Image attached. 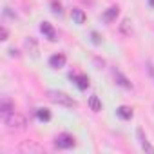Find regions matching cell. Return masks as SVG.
<instances>
[{
    "label": "cell",
    "mask_w": 154,
    "mask_h": 154,
    "mask_svg": "<svg viewBox=\"0 0 154 154\" xmlns=\"http://www.w3.org/2000/svg\"><path fill=\"white\" fill-rule=\"evenodd\" d=\"M112 76H114V80H116V84L118 85H122L123 89H132V84L129 82V78L122 72V71H118V69H114L112 71Z\"/></svg>",
    "instance_id": "5b68a950"
},
{
    "label": "cell",
    "mask_w": 154,
    "mask_h": 154,
    "mask_svg": "<svg viewBox=\"0 0 154 154\" xmlns=\"http://www.w3.org/2000/svg\"><path fill=\"white\" fill-rule=\"evenodd\" d=\"M87 103H89V109H91L93 112H100V111H102V102H100V98H98L96 94H93Z\"/></svg>",
    "instance_id": "5bb4252c"
},
{
    "label": "cell",
    "mask_w": 154,
    "mask_h": 154,
    "mask_svg": "<svg viewBox=\"0 0 154 154\" xmlns=\"http://www.w3.org/2000/svg\"><path fill=\"white\" fill-rule=\"evenodd\" d=\"M136 136H138L140 145H141V149H143V150H147V152H154V147L147 141V136L143 134V131H141V129H136Z\"/></svg>",
    "instance_id": "9c48e42d"
},
{
    "label": "cell",
    "mask_w": 154,
    "mask_h": 154,
    "mask_svg": "<svg viewBox=\"0 0 154 154\" xmlns=\"http://www.w3.org/2000/svg\"><path fill=\"white\" fill-rule=\"evenodd\" d=\"M65 63H67V56L63 53H56L49 58V67H53V69H62V67H65Z\"/></svg>",
    "instance_id": "277c9868"
},
{
    "label": "cell",
    "mask_w": 154,
    "mask_h": 154,
    "mask_svg": "<svg viewBox=\"0 0 154 154\" xmlns=\"http://www.w3.org/2000/svg\"><path fill=\"white\" fill-rule=\"evenodd\" d=\"M149 4H150V6H152V8H154V0H149Z\"/></svg>",
    "instance_id": "ac0fdd59"
},
{
    "label": "cell",
    "mask_w": 154,
    "mask_h": 154,
    "mask_svg": "<svg viewBox=\"0 0 154 154\" xmlns=\"http://www.w3.org/2000/svg\"><path fill=\"white\" fill-rule=\"evenodd\" d=\"M36 118H38L40 122H49V120H51V112H49V109H45V107L36 109Z\"/></svg>",
    "instance_id": "9a60e30c"
},
{
    "label": "cell",
    "mask_w": 154,
    "mask_h": 154,
    "mask_svg": "<svg viewBox=\"0 0 154 154\" xmlns=\"http://www.w3.org/2000/svg\"><path fill=\"white\" fill-rule=\"evenodd\" d=\"M0 35H2V40L6 42V40H8V36H9V31H8V29L2 26V27H0Z\"/></svg>",
    "instance_id": "e0dca14e"
},
{
    "label": "cell",
    "mask_w": 154,
    "mask_h": 154,
    "mask_svg": "<svg viewBox=\"0 0 154 154\" xmlns=\"http://www.w3.org/2000/svg\"><path fill=\"white\" fill-rule=\"evenodd\" d=\"M116 114H118L122 120H131V118H132V109H131L129 105H120V107L116 109Z\"/></svg>",
    "instance_id": "4fadbf2b"
},
{
    "label": "cell",
    "mask_w": 154,
    "mask_h": 154,
    "mask_svg": "<svg viewBox=\"0 0 154 154\" xmlns=\"http://www.w3.org/2000/svg\"><path fill=\"white\" fill-rule=\"evenodd\" d=\"M4 120V123H6V127L8 129H11V131H22V129H26V125H27V122H26V118L20 114V112H11L9 116H6V118H2Z\"/></svg>",
    "instance_id": "7a4b0ae2"
},
{
    "label": "cell",
    "mask_w": 154,
    "mask_h": 154,
    "mask_svg": "<svg viewBox=\"0 0 154 154\" xmlns=\"http://www.w3.org/2000/svg\"><path fill=\"white\" fill-rule=\"evenodd\" d=\"M74 136H71V134H67V132H62V134H58L56 136V140H54V147L56 149H60V150H67V149H72L74 147Z\"/></svg>",
    "instance_id": "3957f363"
},
{
    "label": "cell",
    "mask_w": 154,
    "mask_h": 154,
    "mask_svg": "<svg viewBox=\"0 0 154 154\" xmlns=\"http://www.w3.org/2000/svg\"><path fill=\"white\" fill-rule=\"evenodd\" d=\"M71 80H72L76 85H78L82 91L89 87V78H87L85 74H72V72H71Z\"/></svg>",
    "instance_id": "ba28073f"
},
{
    "label": "cell",
    "mask_w": 154,
    "mask_h": 154,
    "mask_svg": "<svg viewBox=\"0 0 154 154\" xmlns=\"http://www.w3.org/2000/svg\"><path fill=\"white\" fill-rule=\"evenodd\" d=\"M71 18L74 20V24H78V26H82V24H85V20H87V17H85V13L82 11V9H72L71 11Z\"/></svg>",
    "instance_id": "8fae6325"
},
{
    "label": "cell",
    "mask_w": 154,
    "mask_h": 154,
    "mask_svg": "<svg viewBox=\"0 0 154 154\" xmlns=\"http://www.w3.org/2000/svg\"><path fill=\"white\" fill-rule=\"evenodd\" d=\"M118 13H120V8H118V6H111V8L103 13V20H105V22H114L116 17H118Z\"/></svg>",
    "instance_id": "7c38bea8"
},
{
    "label": "cell",
    "mask_w": 154,
    "mask_h": 154,
    "mask_svg": "<svg viewBox=\"0 0 154 154\" xmlns=\"http://www.w3.org/2000/svg\"><path fill=\"white\" fill-rule=\"evenodd\" d=\"M24 45H26L27 53H31L33 56H36V54H38V42H36V38L27 36V38H26V42H24Z\"/></svg>",
    "instance_id": "30bf717a"
},
{
    "label": "cell",
    "mask_w": 154,
    "mask_h": 154,
    "mask_svg": "<svg viewBox=\"0 0 154 154\" xmlns=\"http://www.w3.org/2000/svg\"><path fill=\"white\" fill-rule=\"evenodd\" d=\"M11 112H15V103H13L9 98H4L2 102H0V116L6 118V116H9Z\"/></svg>",
    "instance_id": "8992f818"
},
{
    "label": "cell",
    "mask_w": 154,
    "mask_h": 154,
    "mask_svg": "<svg viewBox=\"0 0 154 154\" xmlns=\"http://www.w3.org/2000/svg\"><path fill=\"white\" fill-rule=\"evenodd\" d=\"M47 96H49V100L53 103L62 105V107H67V109H74L76 105H78V103H76V100H72V96H69V94H65L62 91L51 89V91H47Z\"/></svg>",
    "instance_id": "6da1fadb"
},
{
    "label": "cell",
    "mask_w": 154,
    "mask_h": 154,
    "mask_svg": "<svg viewBox=\"0 0 154 154\" xmlns=\"http://www.w3.org/2000/svg\"><path fill=\"white\" fill-rule=\"evenodd\" d=\"M40 31H42V35H44L47 40H51V42L56 40V31H54V27H53L49 22H42V24H40Z\"/></svg>",
    "instance_id": "52a82bcc"
},
{
    "label": "cell",
    "mask_w": 154,
    "mask_h": 154,
    "mask_svg": "<svg viewBox=\"0 0 154 154\" xmlns=\"http://www.w3.org/2000/svg\"><path fill=\"white\" fill-rule=\"evenodd\" d=\"M51 6H53V11H54L56 15H62V6H60V4H56V0H53Z\"/></svg>",
    "instance_id": "2e32d148"
}]
</instances>
